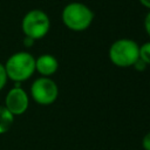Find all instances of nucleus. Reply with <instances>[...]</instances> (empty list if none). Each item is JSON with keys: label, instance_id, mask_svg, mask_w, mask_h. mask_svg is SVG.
Listing matches in <instances>:
<instances>
[{"label": "nucleus", "instance_id": "1", "mask_svg": "<svg viewBox=\"0 0 150 150\" xmlns=\"http://www.w3.org/2000/svg\"><path fill=\"white\" fill-rule=\"evenodd\" d=\"M95 14L93 9L84 2L73 1L67 4L61 12V20L64 27L73 32H83L88 29L93 21Z\"/></svg>", "mask_w": 150, "mask_h": 150}, {"label": "nucleus", "instance_id": "2", "mask_svg": "<svg viewBox=\"0 0 150 150\" xmlns=\"http://www.w3.org/2000/svg\"><path fill=\"white\" fill-rule=\"evenodd\" d=\"M8 80L21 83L29 80L35 73V57L29 52L20 50L13 53L4 63Z\"/></svg>", "mask_w": 150, "mask_h": 150}, {"label": "nucleus", "instance_id": "3", "mask_svg": "<svg viewBox=\"0 0 150 150\" xmlns=\"http://www.w3.org/2000/svg\"><path fill=\"white\" fill-rule=\"evenodd\" d=\"M138 49L139 45L135 40L121 38L110 45L108 49V57L114 66L120 68H129L132 67L139 59Z\"/></svg>", "mask_w": 150, "mask_h": 150}, {"label": "nucleus", "instance_id": "4", "mask_svg": "<svg viewBox=\"0 0 150 150\" xmlns=\"http://www.w3.org/2000/svg\"><path fill=\"white\" fill-rule=\"evenodd\" d=\"M21 30L26 38L34 41L43 39L50 30V19L42 9H30L21 20Z\"/></svg>", "mask_w": 150, "mask_h": 150}, {"label": "nucleus", "instance_id": "5", "mask_svg": "<svg viewBox=\"0 0 150 150\" xmlns=\"http://www.w3.org/2000/svg\"><path fill=\"white\" fill-rule=\"evenodd\" d=\"M29 95L35 103L40 105H50L59 97V86L52 77L40 76L30 84Z\"/></svg>", "mask_w": 150, "mask_h": 150}, {"label": "nucleus", "instance_id": "6", "mask_svg": "<svg viewBox=\"0 0 150 150\" xmlns=\"http://www.w3.org/2000/svg\"><path fill=\"white\" fill-rule=\"evenodd\" d=\"M4 105L14 117L20 116L28 110L29 95L23 88L20 87L19 83H15V86L7 91Z\"/></svg>", "mask_w": 150, "mask_h": 150}, {"label": "nucleus", "instance_id": "7", "mask_svg": "<svg viewBox=\"0 0 150 150\" xmlns=\"http://www.w3.org/2000/svg\"><path fill=\"white\" fill-rule=\"evenodd\" d=\"M59 69V61L52 54H42L35 57V71L43 77L53 76Z\"/></svg>", "mask_w": 150, "mask_h": 150}, {"label": "nucleus", "instance_id": "8", "mask_svg": "<svg viewBox=\"0 0 150 150\" xmlns=\"http://www.w3.org/2000/svg\"><path fill=\"white\" fill-rule=\"evenodd\" d=\"M14 123V116L5 108V105H0V135L7 132Z\"/></svg>", "mask_w": 150, "mask_h": 150}, {"label": "nucleus", "instance_id": "9", "mask_svg": "<svg viewBox=\"0 0 150 150\" xmlns=\"http://www.w3.org/2000/svg\"><path fill=\"white\" fill-rule=\"evenodd\" d=\"M138 56L141 61H143L146 66H150V41H146L139 46Z\"/></svg>", "mask_w": 150, "mask_h": 150}, {"label": "nucleus", "instance_id": "10", "mask_svg": "<svg viewBox=\"0 0 150 150\" xmlns=\"http://www.w3.org/2000/svg\"><path fill=\"white\" fill-rule=\"evenodd\" d=\"M7 81H8V77L5 70V66L2 62H0V91L5 88V86L7 84Z\"/></svg>", "mask_w": 150, "mask_h": 150}, {"label": "nucleus", "instance_id": "11", "mask_svg": "<svg viewBox=\"0 0 150 150\" xmlns=\"http://www.w3.org/2000/svg\"><path fill=\"white\" fill-rule=\"evenodd\" d=\"M142 148L144 150H150V131L146 132L142 138Z\"/></svg>", "mask_w": 150, "mask_h": 150}, {"label": "nucleus", "instance_id": "12", "mask_svg": "<svg viewBox=\"0 0 150 150\" xmlns=\"http://www.w3.org/2000/svg\"><path fill=\"white\" fill-rule=\"evenodd\" d=\"M144 30H145V33H146V35L150 38V11L148 12V14L145 15V18H144Z\"/></svg>", "mask_w": 150, "mask_h": 150}, {"label": "nucleus", "instance_id": "13", "mask_svg": "<svg viewBox=\"0 0 150 150\" xmlns=\"http://www.w3.org/2000/svg\"><path fill=\"white\" fill-rule=\"evenodd\" d=\"M132 67H134V68H135L137 71H143V70H145V68H146L148 66H146V64H145L143 61H141V60L138 59V60L136 61V63H135Z\"/></svg>", "mask_w": 150, "mask_h": 150}, {"label": "nucleus", "instance_id": "14", "mask_svg": "<svg viewBox=\"0 0 150 150\" xmlns=\"http://www.w3.org/2000/svg\"><path fill=\"white\" fill-rule=\"evenodd\" d=\"M23 41H25V42H23V45H25L26 47H28V48H29V47H32V46L34 45V42H35L33 39H30V38H26V36H25Z\"/></svg>", "mask_w": 150, "mask_h": 150}, {"label": "nucleus", "instance_id": "15", "mask_svg": "<svg viewBox=\"0 0 150 150\" xmlns=\"http://www.w3.org/2000/svg\"><path fill=\"white\" fill-rule=\"evenodd\" d=\"M138 1H139V4H141L143 7H145L146 9L150 11V0H138Z\"/></svg>", "mask_w": 150, "mask_h": 150}]
</instances>
